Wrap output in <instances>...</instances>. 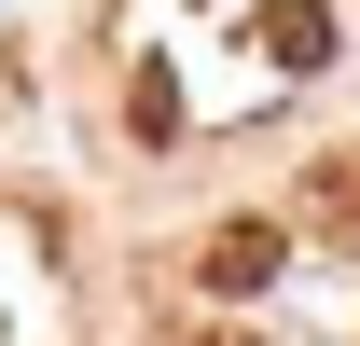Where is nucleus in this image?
<instances>
[{"mask_svg":"<svg viewBox=\"0 0 360 346\" xmlns=\"http://www.w3.org/2000/svg\"><path fill=\"white\" fill-rule=\"evenodd\" d=\"M277 263H291V236H277V222H222L194 277H208V291H222V305H250V291H264V277H277Z\"/></svg>","mask_w":360,"mask_h":346,"instance_id":"f257e3e1","label":"nucleus"},{"mask_svg":"<svg viewBox=\"0 0 360 346\" xmlns=\"http://www.w3.org/2000/svg\"><path fill=\"white\" fill-rule=\"evenodd\" d=\"M264 56L291 70V84H305V70H333V14H319V0H277V14H264Z\"/></svg>","mask_w":360,"mask_h":346,"instance_id":"f03ea898","label":"nucleus"},{"mask_svg":"<svg viewBox=\"0 0 360 346\" xmlns=\"http://www.w3.org/2000/svg\"><path fill=\"white\" fill-rule=\"evenodd\" d=\"M125 111H139V139H180V84H167V70H139V97H125Z\"/></svg>","mask_w":360,"mask_h":346,"instance_id":"7ed1b4c3","label":"nucleus"},{"mask_svg":"<svg viewBox=\"0 0 360 346\" xmlns=\"http://www.w3.org/2000/svg\"><path fill=\"white\" fill-rule=\"evenodd\" d=\"M208 346H236V333H208Z\"/></svg>","mask_w":360,"mask_h":346,"instance_id":"20e7f679","label":"nucleus"}]
</instances>
